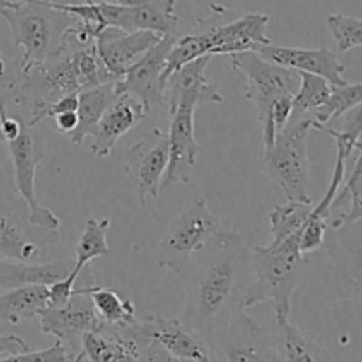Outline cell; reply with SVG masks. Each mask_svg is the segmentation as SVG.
<instances>
[{"mask_svg": "<svg viewBox=\"0 0 362 362\" xmlns=\"http://www.w3.org/2000/svg\"><path fill=\"white\" fill-rule=\"evenodd\" d=\"M250 272V243L239 232L216 233L182 272L187 274L182 320L209 349L221 346L250 322L243 306Z\"/></svg>", "mask_w": 362, "mask_h": 362, "instance_id": "6da1fadb", "label": "cell"}, {"mask_svg": "<svg viewBox=\"0 0 362 362\" xmlns=\"http://www.w3.org/2000/svg\"><path fill=\"white\" fill-rule=\"evenodd\" d=\"M306 255L299 250V233L286 237L283 243L257 246L251 251V272L255 281L244 293V310L258 304H269L276 318H290L292 297L308 271Z\"/></svg>", "mask_w": 362, "mask_h": 362, "instance_id": "7a4b0ae2", "label": "cell"}, {"mask_svg": "<svg viewBox=\"0 0 362 362\" xmlns=\"http://www.w3.org/2000/svg\"><path fill=\"white\" fill-rule=\"evenodd\" d=\"M0 16L9 25L14 45L23 52L18 64L20 74L55 57L67 27L76 20L62 6L42 0H13L0 9Z\"/></svg>", "mask_w": 362, "mask_h": 362, "instance_id": "3957f363", "label": "cell"}, {"mask_svg": "<svg viewBox=\"0 0 362 362\" xmlns=\"http://www.w3.org/2000/svg\"><path fill=\"white\" fill-rule=\"evenodd\" d=\"M313 124V117H288V122L276 134L274 144L265 148V173L288 202L311 204L308 138Z\"/></svg>", "mask_w": 362, "mask_h": 362, "instance_id": "277c9868", "label": "cell"}, {"mask_svg": "<svg viewBox=\"0 0 362 362\" xmlns=\"http://www.w3.org/2000/svg\"><path fill=\"white\" fill-rule=\"evenodd\" d=\"M230 62L232 69L243 76L244 95L255 106L262 127L264 148H269L276 138L272 103L283 94H296V74L292 69L269 62L255 49L232 53Z\"/></svg>", "mask_w": 362, "mask_h": 362, "instance_id": "5b68a950", "label": "cell"}, {"mask_svg": "<svg viewBox=\"0 0 362 362\" xmlns=\"http://www.w3.org/2000/svg\"><path fill=\"white\" fill-rule=\"evenodd\" d=\"M221 232V221L209 207L207 198L191 202L172 221L168 232L158 244L156 260L161 269L182 274L209 240Z\"/></svg>", "mask_w": 362, "mask_h": 362, "instance_id": "8992f818", "label": "cell"}, {"mask_svg": "<svg viewBox=\"0 0 362 362\" xmlns=\"http://www.w3.org/2000/svg\"><path fill=\"white\" fill-rule=\"evenodd\" d=\"M34 127L23 122L20 134L7 144L14 170V189L27 205L28 225L57 235L60 232L59 216L52 209L41 205L35 194V175L45 158V144Z\"/></svg>", "mask_w": 362, "mask_h": 362, "instance_id": "52a82bcc", "label": "cell"}, {"mask_svg": "<svg viewBox=\"0 0 362 362\" xmlns=\"http://www.w3.org/2000/svg\"><path fill=\"white\" fill-rule=\"evenodd\" d=\"M94 18L99 30L106 27L124 32L151 30L156 34H177L179 11L175 0H147L133 6L108 2H94Z\"/></svg>", "mask_w": 362, "mask_h": 362, "instance_id": "ba28073f", "label": "cell"}, {"mask_svg": "<svg viewBox=\"0 0 362 362\" xmlns=\"http://www.w3.org/2000/svg\"><path fill=\"white\" fill-rule=\"evenodd\" d=\"M168 165V134L159 127L148 131L127 152L126 173L131 186L136 189L138 202L147 205L159 197L161 180Z\"/></svg>", "mask_w": 362, "mask_h": 362, "instance_id": "9c48e42d", "label": "cell"}, {"mask_svg": "<svg viewBox=\"0 0 362 362\" xmlns=\"http://www.w3.org/2000/svg\"><path fill=\"white\" fill-rule=\"evenodd\" d=\"M37 317L42 334L53 336L62 341L74 356V361H78V356H80L81 336L101 325L90 299L87 293L81 292V288L74 290L71 300L64 306L41 308L37 311Z\"/></svg>", "mask_w": 362, "mask_h": 362, "instance_id": "30bf717a", "label": "cell"}, {"mask_svg": "<svg viewBox=\"0 0 362 362\" xmlns=\"http://www.w3.org/2000/svg\"><path fill=\"white\" fill-rule=\"evenodd\" d=\"M177 37H179L177 34L161 35V39L151 49H147L119 80L120 92L136 95L144 103L147 112L158 106H165L163 71L166 66V57Z\"/></svg>", "mask_w": 362, "mask_h": 362, "instance_id": "8fae6325", "label": "cell"}, {"mask_svg": "<svg viewBox=\"0 0 362 362\" xmlns=\"http://www.w3.org/2000/svg\"><path fill=\"white\" fill-rule=\"evenodd\" d=\"M211 60L212 55H202L170 73L165 83V105L168 106L170 115L179 106H191L197 110L198 106L225 103V95L205 78Z\"/></svg>", "mask_w": 362, "mask_h": 362, "instance_id": "7c38bea8", "label": "cell"}, {"mask_svg": "<svg viewBox=\"0 0 362 362\" xmlns=\"http://www.w3.org/2000/svg\"><path fill=\"white\" fill-rule=\"evenodd\" d=\"M166 134H168V165L163 175L161 187L189 184L200 152L194 136V108L179 106L172 113L170 131Z\"/></svg>", "mask_w": 362, "mask_h": 362, "instance_id": "4fadbf2b", "label": "cell"}, {"mask_svg": "<svg viewBox=\"0 0 362 362\" xmlns=\"http://www.w3.org/2000/svg\"><path fill=\"white\" fill-rule=\"evenodd\" d=\"M136 329L148 339L158 343L172 361H212L211 349L198 338L182 318H163L148 315L136 322Z\"/></svg>", "mask_w": 362, "mask_h": 362, "instance_id": "5bb4252c", "label": "cell"}, {"mask_svg": "<svg viewBox=\"0 0 362 362\" xmlns=\"http://www.w3.org/2000/svg\"><path fill=\"white\" fill-rule=\"evenodd\" d=\"M251 49H255L258 55H262L276 66L318 74V76L325 78L331 85L346 83L345 66L327 48H290V46L265 42V45H255Z\"/></svg>", "mask_w": 362, "mask_h": 362, "instance_id": "9a60e30c", "label": "cell"}, {"mask_svg": "<svg viewBox=\"0 0 362 362\" xmlns=\"http://www.w3.org/2000/svg\"><path fill=\"white\" fill-rule=\"evenodd\" d=\"M161 39V34L151 30L124 32L120 28L106 27L94 37L95 49L106 69L115 78L124 73Z\"/></svg>", "mask_w": 362, "mask_h": 362, "instance_id": "2e32d148", "label": "cell"}, {"mask_svg": "<svg viewBox=\"0 0 362 362\" xmlns=\"http://www.w3.org/2000/svg\"><path fill=\"white\" fill-rule=\"evenodd\" d=\"M148 115L147 108L136 95L120 92L115 101L105 110L92 134L90 152L95 158L112 154L117 141L138 126Z\"/></svg>", "mask_w": 362, "mask_h": 362, "instance_id": "e0dca14e", "label": "cell"}, {"mask_svg": "<svg viewBox=\"0 0 362 362\" xmlns=\"http://www.w3.org/2000/svg\"><path fill=\"white\" fill-rule=\"evenodd\" d=\"M269 16L262 13H246L235 21L214 27L205 32L211 55H232L251 49L255 45L271 42L267 37Z\"/></svg>", "mask_w": 362, "mask_h": 362, "instance_id": "ac0fdd59", "label": "cell"}, {"mask_svg": "<svg viewBox=\"0 0 362 362\" xmlns=\"http://www.w3.org/2000/svg\"><path fill=\"white\" fill-rule=\"evenodd\" d=\"M271 346L276 361L285 362H313L334 361V356L324 349L320 343L313 341L304 334L288 318H276V325L271 332Z\"/></svg>", "mask_w": 362, "mask_h": 362, "instance_id": "d6986e66", "label": "cell"}, {"mask_svg": "<svg viewBox=\"0 0 362 362\" xmlns=\"http://www.w3.org/2000/svg\"><path fill=\"white\" fill-rule=\"evenodd\" d=\"M120 94L119 80L110 81V83L95 85V87L85 88L78 92V124L67 136L74 145H81L85 138L92 136L98 126L99 119L105 113V110L112 105Z\"/></svg>", "mask_w": 362, "mask_h": 362, "instance_id": "ffe728a7", "label": "cell"}, {"mask_svg": "<svg viewBox=\"0 0 362 362\" xmlns=\"http://www.w3.org/2000/svg\"><path fill=\"white\" fill-rule=\"evenodd\" d=\"M46 255V247L35 243L20 216L0 205V258L14 262H35Z\"/></svg>", "mask_w": 362, "mask_h": 362, "instance_id": "44dd1931", "label": "cell"}, {"mask_svg": "<svg viewBox=\"0 0 362 362\" xmlns=\"http://www.w3.org/2000/svg\"><path fill=\"white\" fill-rule=\"evenodd\" d=\"M73 271L67 262H14L0 258V288H13L20 285H52L57 279L66 278Z\"/></svg>", "mask_w": 362, "mask_h": 362, "instance_id": "7402d4cb", "label": "cell"}, {"mask_svg": "<svg viewBox=\"0 0 362 362\" xmlns=\"http://www.w3.org/2000/svg\"><path fill=\"white\" fill-rule=\"evenodd\" d=\"M48 286L46 285H20L0 293V318L11 325L21 320L37 317V311L46 306Z\"/></svg>", "mask_w": 362, "mask_h": 362, "instance_id": "603a6c76", "label": "cell"}, {"mask_svg": "<svg viewBox=\"0 0 362 362\" xmlns=\"http://www.w3.org/2000/svg\"><path fill=\"white\" fill-rule=\"evenodd\" d=\"M81 292L88 296L101 324L122 327L136 322V308L133 300L124 299L115 290L105 286H85Z\"/></svg>", "mask_w": 362, "mask_h": 362, "instance_id": "cb8c5ba5", "label": "cell"}, {"mask_svg": "<svg viewBox=\"0 0 362 362\" xmlns=\"http://www.w3.org/2000/svg\"><path fill=\"white\" fill-rule=\"evenodd\" d=\"M110 226H112V219L110 218L87 219L83 233H81L80 239H78L76 260H74L73 264V269L78 274L87 267V264L90 260L110 255V251H112L108 244Z\"/></svg>", "mask_w": 362, "mask_h": 362, "instance_id": "d4e9b609", "label": "cell"}, {"mask_svg": "<svg viewBox=\"0 0 362 362\" xmlns=\"http://www.w3.org/2000/svg\"><path fill=\"white\" fill-rule=\"evenodd\" d=\"M362 148L356 151V158H354V166H352V172H350L349 180H343L345 186H339L338 193H336L334 200H332L331 205V212L345 200L346 197L350 198V209L349 212L345 214L338 216L334 218L332 221H329V228L332 230H338L341 226H350L354 223H357L362 218Z\"/></svg>", "mask_w": 362, "mask_h": 362, "instance_id": "484cf974", "label": "cell"}, {"mask_svg": "<svg viewBox=\"0 0 362 362\" xmlns=\"http://www.w3.org/2000/svg\"><path fill=\"white\" fill-rule=\"evenodd\" d=\"M311 211H313V202H286L285 205H276L269 212V223H271L272 233V246L283 243L286 237L299 233L306 221L310 219Z\"/></svg>", "mask_w": 362, "mask_h": 362, "instance_id": "4316f807", "label": "cell"}, {"mask_svg": "<svg viewBox=\"0 0 362 362\" xmlns=\"http://www.w3.org/2000/svg\"><path fill=\"white\" fill-rule=\"evenodd\" d=\"M296 73L300 80V87L293 94L290 117H313L315 110L324 105L325 99L329 98L332 85L318 74L304 73V71H296Z\"/></svg>", "mask_w": 362, "mask_h": 362, "instance_id": "83f0119b", "label": "cell"}, {"mask_svg": "<svg viewBox=\"0 0 362 362\" xmlns=\"http://www.w3.org/2000/svg\"><path fill=\"white\" fill-rule=\"evenodd\" d=\"M362 103V85L357 83H349L345 85H332L331 94L325 99L324 105L318 106L313 113V129L317 126H325L331 120L338 119L343 113H346L352 108H359Z\"/></svg>", "mask_w": 362, "mask_h": 362, "instance_id": "f1b7e54d", "label": "cell"}, {"mask_svg": "<svg viewBox=\"0 0 362 362\" xmlns=\"http://www.w3.org/2000/svg\"><path fill=\"white\" fill-rule=\"evenodd\" d=\"M327 27L341 53L362 46V21L359 18L331 14L327 18Z\"/></svg>", "mask_w": 362, "mask_h": 362, "instance_id": "f546056e", "label": "cell"}, {"mask_svg": "<svg viewBox=\"0 0 362 362\" xmlns=\"http://www.w3.org/2000/svg\"><path fill=\"white\" fill-rule=\"evenodd\" d=\"M327 228H329L327 219L310 216L306 225H304L303 230L299 232V250L303 251L304 255L311 253V251H317L318 247L324 244Z\"/></svg>", "mask_w": 362, "mask_h": 362, "instance_id": "4dcf8cb0", "label": "cell"}, {"mask_svg": "<svg viewBox=\"0 0 362 362\" xmlns=\"http://www.w3.org/2000/svg\"><path fill=\"white\" fill-rule=\"evenodd\" d=\"M20 78V69H14L13 62L0 49V110H6L7 103L11 101V98L16 92Z\"/></svg>", "mask_w": 362, "mask_h": 362, "instance_id": "1f68e13d", "label": "cell"}, {"mask_svg": "<svg viewBox=\"0 0 362 362\" xmlns=\"http://www.w3.org/2000/svg\"><path fill=\"white\" fill-rule=\"evenodd\" d=\"M6 361H13V362H23V361H46V362H66V361H74V356L66 349L62 341L55 339L52 346H46L42 350H27V352H21L18 356L9 357Z\"/></svg>", "mask_w": 362, "mask_h": 362, "instance_id": "d6a6232c", "label": "cell"}, {"mask_svg": "<svg viewBox=\"0 0 362 362\" xmlns=\"http://www.w3.org/2000/svg\"><path fill=\"white\" fill-rule=\"evenodd\" d=\"M78 276L80 274L73 269L66 278L57 279L52 285H48V300H46V306L59 308L69 303L74 293V283H76Z\"/></svg>", "mask_w": 362, "mask_h": 362, "instance_id": "836d02e7", "label": "cell"}, {"mask_svg": "<svg viewBox=\"0 0 362 362\" xmlns=\"http://www.w3.org/2000/svg\"><path fill=\"white\" fill-rule=\"evenodd\" d=\"M292 99L293 94H283L272 103V120L276 126V134L281 131V127L288 122V117L292 113Z\"/></svg>", "mask_w": 362, "mask_h": 362, "instance_id": "e575fe53", "label": "cell"}, {"mask_svg": "<svg viewBox=\"0 0 362 362\" xmlns=\"http://www.w3.org/2000/svg\"><path fill=\"white\" fill-rule=\"evenodd\" d=\"M23 122L18 117L11 115L6 110H0V144H9L20 134Z\"/></svg>", "mask_w": 362, "mask_h": 362, "instance_id": "d590c367", "label": "cell"}, {"mask_svg": "<svg viewBox=\"0 0 362 362\" xmlns=\"http://www.w3.org/2000/svg\"><path fill=\"white\" fill-rule=\"evenodd\" d=\"M28 345L25 339L16 334H0V361H6L9 357L18 356L21 352H27Z\"/></svg>", "mask_w": 362, "mask_h": 362, "instance_id": "8d00e7d4", "label": "cell"}, {"mask_svg": "<svg viewBox=\"0 0 362 362\" xmlns=\"http://www.w3.org/2000/svg\"><path fill=\"white\" fill-rule=\"evenodd\" d=\"M78 108V94H66L62 95L60 99H57L48 110V117L57 115V113H64V112H76Z\"/></svg>", "mask_w": 362, "mask_h": 362, "instance_id": "74e56055", "label": "cell"}, {"mask_svg": "<svg viewBox=\"0 0 362 362\" xmlns=\"http://www.w3.org/2000/svg\"><path fill=\"white\" fill-rule=\"evenodd\" d=\"M53 119H55L57 129H59L60 133H66V134H69L71 131H73L74 127H76V124H78L76 112L57 113V115H53Z\"/></svg>", "mask_w": 362, "mask_h": 362, "instance_id": "f35d334b", "label": "cell"}, {"mask_svg": "<svg viewBox=\"0 0 362 362\" xmlns=\"http://www.w3.org/2000/svg\"><path fill=\"white\" fill-rule=\"evenodd\" d=\"M42 2L55 4V6H73V4H81L88 2V0H42Z\"/></svg>", "mask_w": 362, "mask_h": 362, "instance_id": "ab89813d", "label": "cell"}, {"mask_svg": "<svg viewBox=\"0 0 362 362\" xmlns=\"http://www.w3.org/2000/svg\"><path fill=\"white\" fill-rule=\"evenodd\" d=\"M11 2H13V0H0V9H2V7H6V6H9Z\"/></svg>", "mask_w": 362, "mask_h": 362, "instance_id": "60d3db41", "label": "cell"}, {"mask_svg": "<svg viewBox=\"0 0 362 362\" xmlns=\"http://www.w3.org/2000/svg\"><path fill=\"white\" fill-rule=\"evenodd\" d=\"M88 2H101V0H88Z\"/></svg>", "mask_w": 362, "mask_h": 362, "instance_id": "b9f144b4", "label": "cell"}]
</instances>
